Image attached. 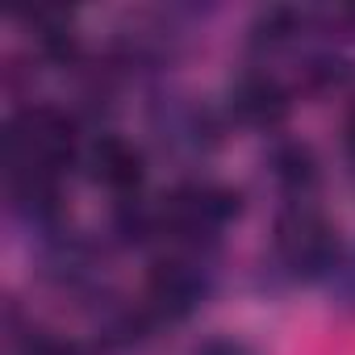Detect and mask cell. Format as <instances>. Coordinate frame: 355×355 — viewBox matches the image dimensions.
<instances>
[{"label": "cell", "instance_id": "obj_1", "mask_svg": "<svg viewBox=\"0 0 355 355\" xmlns=\"http://www.w3.org/2000/svg\"><path fill=\"white\" fill-rule=\"evenodd\" d=\"M276 255L297 276H322L326 268H334V255H338L334 226L318 209L297 205L276 222Z\"/></svg>", "mask_w": 355, "mask_h": 355}, {"label": "cell", "instance_id": "obj_2", "mask_svg": "<svg viewBox=\"0 0 355 355\" xmlns=\"http://www.w3.org/2000/svg\"><path fill=\"white\" fill-rule=\"evenodd\" d=\"M230 214H239V197L214 184H189L175 197H167L163 205V222L175 234H201V230H218Z\"/></svg>", "mask_w": 355, "mask_h": 355}, {"label": "cell", "instance_id": "obj_3", "mask_svg": "<svg viewBox=\"0 0 355 355\" xmlns=\"http://www.w3.org/2000/svg\"><path fill=\"white\" fill-rule=\"evenodd\" d=\"M88 163H92V175L105 189H113V193H130L142 180V155L125 138H101L88 150Z\"/></svg>", "mask_w": 355, "mask_h": 355}, {"label": "cell", "instance_id": "obj_4", "mask_svg": "<svg viewBox=\"0 0 355 355\" xmlns=\"http://www.w3.org/2000/svg\"><path fill=\"white\" fill-rule=\"evenodd\" d=\"M201 297V280L189 263H159L150 272V301L171 309V313H184L193 301Z\"/></svg>", "mask_w": 355, "mask_h": 355}, {"label": "cell", "instance_id": "obj_5", "mask_svg": "<svg viewBox=\"0 0 355 355\" xmlns=\"http://www.w3.org/2000/svg\"><path fill=\"white\" fill-rule=\"evenodd\" d=\"M234 109H239V117H247V121H255V125H268V121H280V117H284L288 101H284V92L276 88V80L251 76V80H243V84L234 88Z\"/></svg>", "mask_w": 355, "mask_h": 355}, {"label": "cell", "instance_id": "obj_6", "mask_svg": "<svg viewBox=\"0 0 355 355\" xmlns=\"http://www.w3.org/2000/svg\"><path fill=\"white\" fill-rule=\"evenodd\" d=\"M276 175H280V184L293 189V193L313 189V180H318L313 155H309L305 146H288V150H280V155H276Z\"/></svg>", "mask_w": 355, "mask_h": 355}, {"label": "cell", "instance_id": "obj_7", "mask_svg": "<svg viewBox=\"0 0 355 355\" xmlns=\"http://www.w3.org/2000/svg\"><path fill=\"white\" fill-rule=\"evenodd\" d=\"M30 355H80V351L71 343H63V338H34Z\"/></svg>", "mask_w": 355, "mask_h": 355}, {"label": "cell", "instance_id": "obj_8", "mask_svg": "<svg viewBox=\"0 0 355 355\" xmlns=\"http://www.w3.org/2000/svg\"><path fill=\"white\" fill-rule=\"evenodd\" d=\"M347 146H351V155H355V109H351V117H347Z\"/></svg>", "mask_w": 355, "mask_h": 355}, {"label": "cell", "instance_id": "obj_9", "mask_svg": "<svg viewBox=\"0 0 355 355\" xmlns=\"http://www.w3.org/2000/svg\"><path fill=\"white\" fill-rule=\"evenodd\" d=\"M205 355H243V351H239V347H209Z\"/></svg>", "mask_w": 355, "mask_h": 355}, {"label": "cell", "instance_id": "obj_10", "mask_svg": "<svg viewBox=\"0 0 355 355\" xmlns=\"http://www.w3.org/2000/svg\"><path fill=\"white\" fill-rule=\"evenodd\" d=\"M351 297H355V268H351Z\"/></svg>", "mask_w": 355, "mask_h": 355}]
</instances>
